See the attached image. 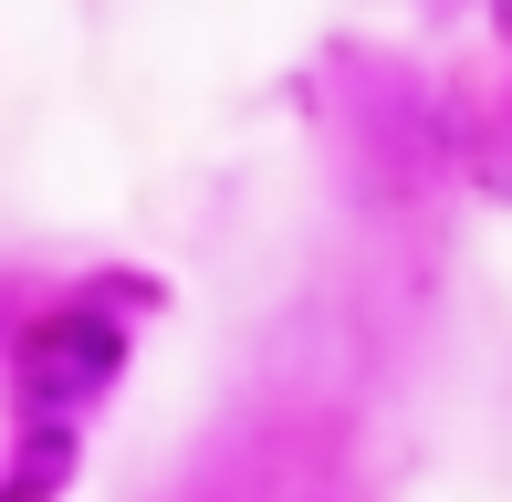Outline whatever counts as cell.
Wrapping results in <instances>:
<instances>
[{
    "mask_svg": "<svg viewBox=\"0 0 512 502\" xmlns=\"http://www.w3.org/2000/svg\"><path fill=\"white\" fill-rule=\"evenodd\" d=\"M115 377H126V325L95 314V304L42 314V325L11 346V408L42 419V429H84V408H95Z\"/></svg>",
    "mask_w": 512,
    "mask_h": 502,
    "instance_id": "obj_1",
    "label": "cell"
},
{
    "mask_svg": "<svg viewBox=\"0 0 512 502\" xmlns=\"http://www.w3.org/2000/svg\"><path fill=\"white\" fill-rule=\"evenodd\" d=\"M74 461H84V429H42V419H21V461L0 471V502H53L63 482H74Z\"/></svg>",
    "mask_w": 512,
    "mask_h": 502,
    "instance_id": "obj_2",
    "label": "cell"
}]
</instances>
